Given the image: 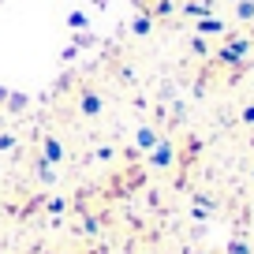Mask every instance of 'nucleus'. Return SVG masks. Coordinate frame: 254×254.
<instances>
[{"mask_svg":"<svg viewBox=\"0 0 254 254\" xmlns=\"http://www.w3.org/2000/svg\"><path fill=\"white\" fill-rule=\"evenodd\" d=\"M183 15H190V19H206V15H213V4H206V0L183 4Z\"/></svg>","mask_w":254,"mask_h":254,"instance_id":"1","label":"nucleus"},{"mask_svg":"<svg viewBox=\"0 0 254 254\" xmlns=\"http://www.w3.org/2000/svg\"><path fill=\"white\" fill-rule=\"evenodd\" d=\"M153 165H157V168L172 165V146H168V142H157V146H153Z\"/></svg>","mask_w":254,"mask_h":254,"instance_id":"2","label":"nucleus"},{"mask_svg":"<svg viewBox=\"0 0 254 254\" xmlns=\"http://www.w3.org/2000/svg\"><path fill=\"white\" fill-rule=\"evenodd\" d=\"M198 34H224V23L217 15H206V19H198Z\"/></svg>","mask_w":254,"mask_h":254,"instance_id":"3","label":"nucleus"},{"mask_svg":"<svg viewBox=\"0 0 254 254\" xmlns=\"http://www.w3.org/2000/svg\"><path fill=\"white\" fill-rule=\"evenodd\" d=\"M45 161H49V165H56V161H64V146L56 142V138H45Z\"/></svg>","mask_w":254,"mask_h":254,"instance_id":"4","label":"nucleus"},{"mask_svg":"<svg viewBox=\"0 0 254 254\" xmlns=\"http://www.w3.org/2000/svg\"><path fill=\"white\" fill-rule=\"evenodd\" d=\"M217 60H221V64H228V67H239V64H243V56H239L232 45H224L221 53H217Z\"/></svg>","mask_w":254,"mask_h":254,"instance_id":"5","label":"nucleus"},{"mask_svg":"<svg viewBox=\"0 0 254 254\" xmlns=\"http://www.w3.org/2000/svg\"><path fill=\"white\" fill-rule=\"evenodd\" d=\"M82 112H86V116H97V112H101V97L97 94H82Z\"/></svg>","mask_w":254,"mask_h":254,"instance_id":"6","label":"nucleus"},{"mask_svg":"<svg viewBox=\"0 0 254 254\" xmlns=\"http://www.w3.org/2000/svg\"><path fill=\"white\" fill-rule=\"evenodd\" d=\"M150 30H153V19L150 15H138L135 23H131V34H138V38H146Z\"/></svg>","mask_w":254,"mask_h":254,"instance_id":"7","label":"nucleus"},{"mask_svg":"<svg viewBox=\"0 0 254 254\" xmlns=\"http://www.w3.org/2000/svg\"><path fill=\"white\" fill-rule=\"evenodd\" d=\"M236 15L243 19V23H254V0H239V4H236Z\"/></svg>","mask_w":254,"mask_h":254,"instance_id":"8","label":"nucleus"},{"mask_svg":"<svg viewBox=\"0 0 254 254\" xmlns=\"http://www.w3.org/2000/svg\"><path fill=\"white\" fill-rule=\"evenodd\" d=\"M138 146H142V150H153V146H157V135H153L150 127H138Z\"/></svg>","mask_w":254,"mask_h":254,"instance_id":"9","label":"nucleus"},{"mask_svg":"<svg viewBox=\"0 0 254 254\" xmlns=\"http://www.w3.org/2000/svg\"><path fill=\"white\" fill-rule=\"evenodd\" d=\"M176 11V0H157V8H153V15L157 19H168Z\"/></svg>","mask_w":254,"mask_h":254,"instance_id":"10","label":"nucleus"},{"mask_svg":"<svg viewBox=\"0 0 254 254\" xmlns=\"http://www.w3.org/2000/svg\"><path fill=\"white\" fill-rule=\"evenodd\" d=\"M228 45L236 49L239 56H247V53H251V41H247V38H228Z\"/></svg>","mask_w":254,"mask_h":254,"instance_id":"11","label":"nucleus"},{"mask_svg":"<svg viewBox=\"0 0 254 254\" xmlns=\"http://www.w3.org/2000/svg\"><path fill=\"white\" fill-rule=\"evenodd\" d=\"M8 109H11V112H23V109H26V97H23V94H8Z\"/></svg>","mask_w":254,"mask_h":254,"instance_id":"12","label":"nucleus"},{"mask_svg":"<svg viewBox=\"0 0 254 254\" xmlns=\"http://www.w3.org/2000/svg\"><path fill=\"white\" fill-rule=\"evenodd\" d=\"M67 23H71L75 30H86V15H82V11H71V15H67Z\"/></svg>","mask_w":254,"mask_h":254,"instance_id":"13","label":"nucleus"},{"mask_svg":"<svg viewBox=\"0 0 254 254\" xmlns=\"http://www.w3.org/2000/svg\"><path fill=\"white\" fill-rule=\"evenodd\" d=\"M94 45V34H75V49H90Z\"/></svg>","mask_w":254,"mask_h":254,"instance_id":"14","label":"nucleus"},{"mask_svg":"<svg viewBox=\"0 0 254 254\" xmlns=\"http://www.w3.org/2000/svg\"><path fill=\"white\" fill-rule=\"evenodd\" d=\"M243 124H254V105H247V109H243Z\"/></svg>","mask_w":254,"mask_h":254,"instance_id":"15","label":"nucleus"},{"mask_svg":"<svg viewBox=\"0 0 254 254\" xmlns=\"http://www.w3.org/2000/svg\"><path fill=\"white\" fill-rule=\"evenodd\" d=\"M11 146H15V138H11V135H4V138H0V150H11Z\"/></svg>","mask_w":254,"mask_h":254,"instance_id":"16","label":"nucleus"},{"mask_svg":"<svg viewBox=\"0 0 254 254\" xmlns=\"http://www.w3.org/2000/svg\"><path fill=\"white\" fill-rule=\"evenodd\" d=\"M97 4H105V0H97Z\"/></svg>","mask_w":254,"mask_h":254,"instance_id":"17","label":"nucleus"}]
</instances>
